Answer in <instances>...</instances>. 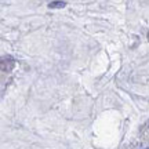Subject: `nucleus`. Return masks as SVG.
<instances>
[{
    "instance_id": "2",
    "label": "nucleus",
    "mask_w": 149,
    "mask_h": 149,
    "mask_svg": "<svg viewBox=\"0 0 149 149\" xmlns=\"http://www.w3.org/2000/svg\"><path fill=\"white\" fill-rule=\"evenodd\" d=\"M65 6H66L65 1H51V3L48 4V7H50V8H62Z\"/></svg>"
},
{
    "instance_id": "3",
    "label": "nucleus",
    "mask_w": 149,
    "mask_h": 149,
    "mask_svg": "<svg viewBox=\"0 0 149 149\" xmlns=\"http://www.w3.org/2000/svg\"><path fill=\"white\" fill-rule=\"evenodd\" d=\"M148 40H149V32H148Z\"/></svg>"
},
{
    "instance_id": "1",
    "label": "nucleus",
    "mask_w": 149,
    "mask_h": 149,
    "mask_svg": "<svg viewBox=\"0 0 149 149\" xmlns=\"http://www.w3.org/2000/svg\"><path fill=\"white\" fill-rule=\"evenodd\" d=\"M14 64H15V61L11 58L10 55L3 57V59H1V70L3 72H10L14 68Z\"/></svg>"
},
{
    "instance_id": "4",
    "label": "nucleus",
    "mask_w": 149,
    "mask_h": 149,
    "mask_svg": "<svg viewBox=\"0 0 149 149\" xmlns=\"http://www.w3.org/2000/svg\"><path fill=\"white\" fill-rule=\"evenodd\" d=\"M146 149H149V148H146Z\"/></svg>"
}]
</instances>
